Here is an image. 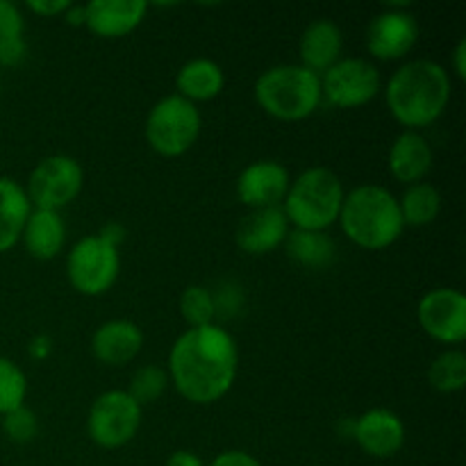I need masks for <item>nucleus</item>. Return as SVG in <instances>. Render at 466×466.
Here are the masks:
<instances>
[{
    "label": "nucleus",
    "mask_w": 466,
    "mask_h": 466,
    "mask_svg": "<svg viewBox=\"0 0 466 466\" xmlns=\"http://www.w3.org/2000/svg\"><path fill=\"white\" fill-rule=\"evenodd\" d=\"M239 367L232 335L223 328L203 326L182 332L168 353V380L182 399L196 405L221 400L230 391Z\"/></svg>",
    "instance_id": "f257e3e1"
},
{
    "label": "nucleus",
    "mask_w": 466,
    "mask_h": 466,
    "mask_svg": "<svg viewBox=\"0 0 466 466\" xmlns=\"http://www.w3.org/2000/svg\"><path fill=\"white\" fill-rule=\"evenodd\" d=\"M387 107L400 126L428 127L444 114L451 100V77L441 64L414 59L390 77L385 89Z\"/></svg>",
    "instance_id": "f03ea898"
},
{
    "label": "nucleus",
    "mask_w": 466,
    "mask_h": 466,
    "mask_svg": "<svg viewBox=\"0 0 466 466\" xmlns=\"http://www.w3.org/2000/svg\"><path fill=\"white\" fill-rule=\"evenodd\" d=\"M344 235L367 250H382L394 244L405 230L399 200L390 189L362 185L344 196L339 212Z\"/></svg>",
    "instance_id": "7ed1b4c3"
},
{
    "label": "nucleus",
    "mask_w": 466,
    "mask_h": 466,
    "mask_svg": "<svg viewBox=\"0 0 466 466\" xmlns=\"http://www.w3.org/2000/svg\"><path fill=\"white\" fill-rule=\"evenodd\" d=\"M344 196L341 180L330 168L314 167L291 182L280 208L294 230L326 232L339 221Z\"/></svg>",
    "instance_id": "20e7f679"
},
{
    "label": "nucleus",
    "mask_w": 466,
    "mask_h": 466,
    "mask_svg": "<svg viewBox=\"0 0 466 466\" xmlns=\"http://www.w3.org/2000/svg\"><path fill=\"white\" fill-rule=\"evenodd\" d=\"M255 100L273 118L303 121L321 105V77L300 64L273 66L255 82Z\"/></svg>",
    "instance_id": "39448f33"
},
{
    "label": "nucleus",
    "mask_w": 466,
    "mask_h": 466,
    "mask_svg": "<svg viewBox=\"0 0 466 466\" xmlns=\"http://www.w3.org/2000/svg\"><path fill=\"white\" fill-rule=\"evenodd\" d=\"M203 118L198 107L173 94L153 105L146 118V141L162 157H180L198 141Z\"/></svg>",
    "instance_id": "423d86ee"
},
{
    "label": "nucleus",
    "mask_w": 466,
    "mask_h": 466,
    "mask_svg": "<svg viewBox=\"0 0 466 466\" xmlns=\"http://www.w3.org/2000/svg\"><path fill=\"white\" fill-rule=\"evenodd\" d=\"M121 258L118 248L100 235H89L77 241L66 258V276L73 289L85 296H100L118 278Z\"/></svg>",
    "instance_id": "0eeeda50"
},
{
    "label": "nucleus",
    "mask_w": 466,
    "mask_h": 466,
    "mask_svg": "<svg viewBox=\"0 0 466 466\" xmlns=\"http://www.w3.org/2000/svg\"><path fill=\"white\" fill-rule=\"evenodd\" d=\"M141 426V405L127 391L109 390L94 400L86 431L100 449H121L135 440Z\"/></svg>",
    "instance_id": "6e6552de"
},
{
    "label": "nucleus",
    "mask_w": 466,
    "mask_h": 466,
    "mask_svg": "<svg viewBox=\"0 0 466 466\" xmlns=\"http://www.w3.org/2000/svg\"><path fill=\"white\" fill-rule=\"evenodd\" d=\"M85 185V171L77 159L68 155H50L41 159L30 173L27 180V198L35 209H50L59 212L68 203L77 198Z\"/></svg>",
    "instance_id": "1a4fd4ad"
},
{
    "label": "nucleus",
    "mask_w": 466,
    "mask_h": 466,
    "mask_svg": "<svg viewBox=\"0 0 466 466\" xmlns=\"http://www.w3.org/2000/svg\"><path fill=\"white\" fill-rule=\"evenodd\" d=\"M378 91L380 71L369 59H339L321 76V98H326L332 107H362L376 98Z\"/></svg>",
    "instance_id": "9d476101"
},
{
    "label": "nucleus",
    "mask_w": 466,
    "mask_h": 466,
    "mask_svg": "<svg viewBox=\"0 0 466 466\" xmlns=\"http://www.w3.org/2000/svg\"><path fill=\"white\" fill-rule=\"evenodd\" d=\"M419 323L423 332L441 344L458 346L466 339V299L462 291L440 287L419 300Z\"/></svg>",
    "instance_id": "9b49d317"
},
{
    "label": "nucleus",
    "mask_w": 466,
    "mask_h": 466,
    "mask_svg": "<svg viewBox=\"0 0 466 466\" xmlns=\"http://www.w3.org/2000/svg\"><path fill=\"white\" fill-rule=\"evenodd\" d=\"M419 39V23L410 12L400 7H390L387 12L373 16L367 30L369 53L382 62L400 59L414 48Z\"/></svg>",
    "instance_id": "f8f14e48"
},
{
    "label": "nucleus",
    "mask_w": 466,
    "mask_h": 466,
    "mask_svg": "<svg viewBox=\"0 0 466 466\" xmlns=\"http://www.w3.org/2000/svg\"><path fill=\"white\" fill-rule=\"evenodd\" d=\"M289 185V171L280 162L259 159L241 171L237 180V196L250 209L280 208Z\"/></svg>",
    "instance_id": "ddd939ff"
},
{
    "label": "nucleus",
    "mask_w": 466,
    "mask_h": 466,
    "mask_svg": "<svg viewBox=\"0 0 466 466\" xmlns=\"http://www.w3.org/2000/svg\"><path fill=\"white\" fill-rule=\"evenodd\" d=\"M353 437L360 449L378 460L394 458L405 444V426L391 410L373 408L355 421Z\"/></svg>",
    "instance_id": "4468645a"
},
{
    "label": "nucleus",
    "mask_w": 466,
    "mask_h": 466,
    "mask_svg": "<svg viewBox=\"0 0 466 466\" xmlns=\"http://www.w3.org/2000/svg\"><path fill=\"white\" fill-rule=\"evenodd\" d=\"M287 235H289V221L282 208H264L253 209L241 218L235 239L244 253L267 255L285 244Z\"/></svg>",
    "instance_id": "2eb2a0df"
},
{
    "label": "nucleus",
    "mask_w": 466,
    "mask_h": 466,
    "mask_svg": "<svg viewBox=\"0 0 466 466\" xmlns=\"http://www.w3.org/2000/svg\"><path fill=\"white\" fill-rule=\"evenodd\" d=\"M148 12L144 0H94L85 5V25L103 39L130 35Z\"/></svg>",
    "instance_id": "dca6fc26"
},
{
    "label": "nucleus",
    "mask_w": 466,
    "mask_h": 466,
    "mask_svg": "<svg viewBox=\"0 0 466 466\" xmlns=\"http://www.w3.org/2000/svg\"><path fill=\"white\" fill-rule=\"evenodd\" d=\"M141 346H144V332L135 321H127V319H114V321L103 323L91 339V350H94L96 360L107 367H121V364L132 362L139 355Z\"/></svg>",
    "instance_id": "f3484780"
},
{
    "label": "nucleus",
    "mask_w": 466,
    "mask_h": 466,
    "mask_svg": "<svg viewBox=\"0 0 466 466\" xmlns=\"http://www.w3.org/2000/svg\"><path fill=\"white\" fill-rule=\"evenodd\" d=\"M341 48H344V35H341L339 25L328 18H319V21L309 23L300 36L299 53L300 62H303L300 66L321 77L328 68L339 62Z\"/></svg>",
    "instance_id": "a211bd4d"
},
{
    "label": "nucleus",
    "mask_w": 466,
    "mask_h": 466,
    "mask_svg": "<svg viewBox=\"0 0 466 466\" xmlns=\"http://www.w3.org/2000/svg\"><path fill=\"white\" fill-rule=\"evenodd\" d=\"M432 148L417 130H405L390 148V173L403 185H417L431 173Z\"/></svg>",
    "instance_id": "6ab92c4d"
},
{
    "label": "nucleus",
    "mask_w": 466,
    "mask_h": 466,
    "mask_svg": "<svg viewBox=\"0 0 466 466\" xmlns=\"http://www.w3.org/2000/svg\"><path fill=\"white\" fill-rule=\"evenodd\" d=\"M27 253L36 259H53L66 241V226L59 212L32 209L21 235Z\"/></svg>",
    "instance_id": "aec40b11"
},
{
    "label": "nucleus",
    "mask_w": 466,
    "mask_h": 466,
    "mask_svg": "<svg viewBox=\"0 0 466 466\" xmlns=\"http://www.w3.org/2000/svg\"><path fill=\"white\" fill-rule=\"evenodd\" d=\"M30 212L25 189L12 177H0V253H7L21 241Z\"/></svg>",
    "instance_id": "412c9836"
},
{
    "label": "nucleus",
    "mask_w": 466,
    "mask_h": 466,
    "mask_svg": "<svg viewBox=\"0 0 466 466\" xmlns=\"http://www.w3.org/2000/svg\"><path fill=\"white\" fill-rule=\"evenodd\" d=\"M177 96H182L189 103H203V100L217 98L226 86V76L217 62L208 57L189 59L180 68L176 77Z\"/></svg>",
    "instance_id": "4be33fe9"
},
{
    "label": "nucleus",
    "mask_w": 466,
    "mask_h": 466,
    "mask_svg": "<svg viewBox=\"0 0 466 466\" xmlns=\"http://www.w3.org/2000/svg\"><path fill=\"white\" fill-rule=\"evenodd\" d=\"M287 255L308 268H326L335 259V244L326 232L294 230L285 239Z\"/></svg>",
    "instance_id": "5701e85b"
},
{
    "label": "nucleus",
    "mask_w": 466,
    "mask_h": 466,
    "mask_svg": "<svg viewBox=\"0 0 466 466\" xmlns=\"http://www.w3.org/2000/svg\"><path fill=\"white\" fill-rule=\"evenodd\" d=\"M399 208L405 226L421 228L440 217L441 196L440 191L432 185H428V182H417V185L408 187L403 198L399 200Z\"/></svg>",
    "instance_id": "b1692460"
},
{
    "label": "nucleus",
    "mask_w": 466,
    "mask_h": 466,
    "mask_svg": "<svg viewBox=\"0 0 466 466\" xmlns=\"http://www.w3.org/2000/svg\"><path fill=\"white\" fill-rule=\"evenodd\" d=\"M428 382L437 391L453 394L466 385V355L462 350H446L428 369Z\"/></svg>",
    "instance_id": "393cba45"
},
{
    "label": "nucleus",
    "mask_w": 466,
    "mask_h": 466,
    "mask_svg": "<svg viewBox=\"0 0 466 466\" xmlns=\"http://www.w3.org/2000/svg\"><path fill=\"white\" fill-rule=\"evenodd\" d=\"M180 312L191 328L212 326L217 317V299L208 287L191 285L180 296Z\"/></svg>",
    "instance_id": "a878e982"
},
{
    "label": "nucleus",
    "mask_w": 466,
    "mask_h": 466,
    "mask_svg": "<svg viewBox=\"0 0 466 466\" xmlns=\"http://www.w3.org/2000/svg\"><path fill=\"white\" fill-rule=\"evenodd\" d=\"M27 394V378L12 360L0 358V414L23 408Z\"/></svg>",
    "instance_id": "bb28decb"
},
{
    "label": "nucleus",
    "mask_w": 466,
    "mask_h": 466,
    "mask_svg": "<svg viewBox=\"0 0 466 466\" xmlns=\"http://www.w3.org/2000/svg\"><path fill=\"white\" fill-rule=\"evenodd\" d=\"M168 382H171L168 380V373L164 371L162 367L148 364V367H141L139 371H135L127 394H130L139 405H148L153 403V400H157L159 396L167 391Z\"/></svg>",
    "instance_id": "cd10ccee"
},
{
    "label": "nucleus",
    "mask_w": 466,
    "mask_h": 466,
    "mask_svg": "<svg viewBox=\"0 0 466 466\" xmlns=\"http://www.w3.org/2000/svg\"><path fill=\"white\" fill-rule=\"evenodd\" d=\"M3 431L7 440L14 441V444H30L36 437V432H39V421H36V414L23 405V408L14 410V412L5 414Z\"/></svg>",
    "instance_id": "c85d7f7f"
},
{
    "label": "nucleus",
    "mask_w": 466,
    "mask_h": 466,
    "mask_svg": "<svg viewBox=\"0 0 466 466\" xmlns=\"http://www.w3.org/2000/svg\"><path fill=\"white\" fill-rule=\"evenodd\" d=\"M23 39V16L16 5L0 0V41Z\"/></svg>",
    "instance_id": "c756f323"
},
{
    "label": "nucleus",
    "mask_w": 466,
    "mask_h": 466,
    "mask_svg": "<svg viewBox=\"0 0 466 466\" xmlns=\"http://www.w3.org/2000/svg\"><path fill=\"white\" fill-rule=\"evenodd\" d=\"M27 7L39 16H57V14H66L71 3L68 0H30Z\"/></svg>",
    "instance_id": "7c9ffc66"
},
{
    "label": "nucleus",
    "mask_w": 466,
    "mask_h": 466,
    "mask_svg": "<svg viewBox=\"0 0 466 466\" xmlns=\"http://www.w3.org/2000/svg\"><path fill=\"white\" fill-rule=\"evenodd\" d=\"M209 466H262L253 455L244 453V451H226V453L217 455Z\"/></svg>",
    "instance_id": "2f4dec72"
},
{
    "label": "nucleus",
    "mask_w": 466,
    "mask_h": 466,
    "mask_svg": "<svg viewBox=\"0 0 466 466\" xmlns=\"http://www.w3.org/2000/svg\"><path fill=\"white\" fill-rule=\"evenodd\" d=\"M167 466H205V464L203 460H200L196 453H191V451H176V453L167 460Z\"/></svg>",
    "instance_id": "473e14b6"
},
{
    "label": "nucleus",
    "mask_w": 466,
    "mask_h": 466,
    "mask_svg": "<svg viewBox=\"0 0 466 466\" xmlns=\"http://www.w3.org/2000/svg\"><path fill=\"white\" fill-rule=\"evenodd\" d=\"M453 68L455 73H458L460 80H464L466 77V41L464 39H460L453 50Z\"/></svg>",
    "instance_id": "72a5a7b5"
},
{
    "label": "nucleus",
    "mask_w": 466,
    "mask_h": 466,
    "mask_svg": "<svg viewBox=\"0 0 466 466\" xmlns=\"http://www.w3.org/2000/svg\"><path fill=\"white\" fill-rule=\"evenodd\" d=\"M100 237H103L105 241H109V244L112 246H116L118 248V244H121L123 239H126V230H123L121 226H118V223H107V226L103 228V230L98 232Z\"/></svg>",
    "instance_id": "f704fd0d"
},
{
    "label": "nucleus",
    "mask_w": 466,
    "mask_h": 466,
    "mask_svg": "<svg viewBox=\"0 0 466 466\" xmlns=\"http://www.w3.org/2000/svg\"><path fill=\"white\" fill-rule=\"evenodd\" d=\"M48 353H50V339L48 337H35V339H32V344H30V355L35 360H44V358H48Z\"/></svg>",
    "instance_id": "c9c22d12"
},
{
    "label": "nucleus",
    "mask_w": 466,
    "mask_h": 466,
    "mask_svg": "<svg viewBox=\"0 0 466 466\" xmlns=\"http://www.w3.org/2000/svg\"><path fill=\"white\" fill-rule=\"evenodd\" d=\"M66 21L71 25H85V5H71L66 9Z\"/></svg>",
    "instance_id": "e433bc0d"
}]
</instances>
